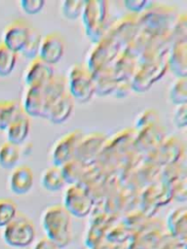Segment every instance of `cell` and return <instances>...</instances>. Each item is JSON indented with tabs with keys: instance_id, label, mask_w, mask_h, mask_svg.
Instances as JSON below:
<instances>
[{
	"instance_id": "13",
	"label": "cell",
	"mask_w": 187,
	"mask_h": 249,
	"mask_svg": "<svg viewBox=\"0 0 187 249\" xmlns=\"http://www.w3.org/2000/svg\"><path fill=\"white\" fill-rule=\"evenodd\" d=\"M107 137L99 131H93L83 135L75 152L74 158L87 166L93 164L98 158Z\"/></svg>"
},
{
	"instance_id": "31",
	"label": "cell",
	"mask_w": 187,
	"mask_h": 249,
	"mask_svg": "<svg viewBox=\"0 0 187 249\" xmlns=\"http://www.w3.org/2000/svg\"><path fill=\"white\" fill-rule=\"evenodd\" d=\"M17 62V53L11 51L0 42V77L9 76Z\"/></svg>"
},
{
	"instance_id": "4",
	"label": "cell",
	"mask_w": 187,
	"mask_h": 249,
	"mask_svg": "<svg viewBox=\"0 0 187 249\" xmlns=\"http://www.w3.org/2000/svg\"><path fill=\"white\" fill-rule=\"evenodd\" d=\"M66 86L73 100L79 103L89 102L95 93L93 76L89 69L81 63H75L69 68Z\"/></svg>"
},
{
	"instance_id": "5",
	"label": "cell",
	"mask_w": 187,
	"mask_h": 249,
	"mask_svg": "<svg viewBox=\"0 0 187 249\" xmlns=\"http://www.w3.org/2000/svg\"><path fill=\"white\" fill-rule=\"evenodd\" d=\"M35 226L27 216L18 213L3 230V240L13 248H26L35 239Z\"/></svg>"
},
{
	"instance_id": "35",
	"label": "cell",
	"mask_w": 187,
	"mask_h": 249,
	"mask_svg": "<svg viewBox=\"0 0 187 249\" xmlns=\"http://www.w3.org/2000/svg\"><path fill=\"white\" fill-rule=\"evenodd\" d=\"M159 113L153 108H147L143 110L135 119V131H138L146 126L159 124Z\"/></svg>"
},
{
	"instance_id": "15",
	"label": "cell",
	"mask_w": 187,
	"mask_h": 249,
	"mask_svg": "<svg viewBox=\"0 0 187 249\" xmlns=\"http://www.w3.org/2000/svg\"><path fill=\"white\" fill-rule=\"evenodd\" d=\"M166 138V128L161 124H155L136 131L133 146L138 152L150 153Z\"/></svg>"
},
{
	"instance_id": "20",
	"label": "cell",
	"mask_w": 187,
	"mask_h": 249,
	"mask_svg": "<svg viewBox=\"0 0 187 249\" xmlns=\"http://www.w3.org/2000/svg\"><path fill=\"white\" fill-rule=\"evenodd\" d=\"M34 184V174L32 169L25 165L20 164L14 167L9 176V188L12 193L16 195L27 194Z\"/></svg>"
},
{
	"instance_id": "7",
	"label": "cell",
	"mask_w": 187,
	"mask_h": 249,
	"mask_svg": "<svg viewBox=\"0 0 187 249\" xmlns=\"http://www.w3.org/2000/svg\"><path fill=\"white\" fill-rule=\"evenodd\" d=\"M167 58L138 64L131 79L130 80L131 89L138 93L148 90L154 83L159 81L168 71Z\"/></svg>"
},
{
	"instance_id": "22",
	"label": "cell",
	"mask_w": 187,
	"mask_h": 249,
	"mask_svg": "<svg viewBox=\"0 0 187 249\" xmlns=\"http://www.w3.org/2000/svg\"><path fill=\"white\" fill-rule=\"evenodd\" d=\"M168 233L186 244L187 240V208L180 206L172 211L167 217Z\"/></svg>"
},
{
	"instance_id": "36",
	"label": "cell",
	"mask_w": 187,
	"mask_h": 249,
	"mask_svg": "<svg viewBox=\"0 0 187 249\" xmlns=\"http://www.w3.org/2000/svg\"><path fill=\"white\" fill-rule=\"evenodd\" d=\"M154 249H186V244L177 240L169 233L165 232Z\"/></svg>"
},
{
	"instance_id": "33",
	"label": "cell",
	"mask_w": 187,
	"mask_h": 249,
	"mask_svg": "<svg viewBox=\"0 0 187 249\" xmlns=\"http://www.w3.org/2000/svg\"><path fill=\"white\" fill-rule=\"evenodd\" d=\"M18 214L16 202L8 197L0 198V228L6 227Z\"/></svg>"
},
{
	"instance_id": "40",
	"label": "cell",
	"mask_w": 187,
	"mask_h": 249,
	"mask_svg": "<svg viewBox=\"0 0 187 249\" xmlns=\"http://www.w3.org/2000/svg\"><path fill=\"white\" fill-rule=\"evenodd\" d=\"M131 83L130 81H123V82H119L113 91V95L115 97H118V98H122V97H125L129 94L130 90H131Z\"/></svg>"
},
{
	"instance_id": "32",
	"label": "cell",
	"mask_w": 187,
	"mask_h": 249,
	"mask_svg": "<svg viewBox=\"0 0 187 249\" xmlns=\"http://www.w3.org/2000/svg\"><path fill=\"white\" fill-rule=\"evenodd\" d=\"M41 40H42V36L39 33V31L36 28L31 27L28 39L19 53L23 56H25L26 58H29L31 60L38 57Z\"/></svg>"
},
{
	"instance_id": "37",
	"label": "cell",
	"mask_w": 187,
	"mask_h": 249,
	"mask_svg": "<svg viewBox=\"0 0 187 249\" xmlns=\"http://www.w3.org/2000/svg\"><path fill=\"white\" fill-rule=\"evenodd\" d=\"M44 0H20L19 6L21 10L28 15L38 14L44 7Z\"/></svg>"
},
{
	"instance_id": "24",
	"label": "cell",
	"mask_w": 187,
	"mask_h": 249,
	"mask_svg": "<svg viewBox=\"0 0 187 249\" xmlns=\"http://www.w3.org/2000/svg\"><path fill=\"white\" fill-rule=\"evenodd\" d=\"M30 129L29 117L22 111L19 117L7 127V141L19 146L26 139Z\"/></svg>"
},
{
	"instance_id": "38",
	"label": "cell",
	"mask_w": 187,
	"mask_h": 249,
	"mask_svg": "<svg viewBox=\"0 0 187 249\" xmlns=\"http://www.w3.org/2000/svg\"><path fill=\"white\" fill-rule=\"evenodd\" d=\"M173 123L176 127L184 128L187 124V105H177L173 111Z\"/></svg>"
},
{
	"instance_id": "1",
	"label": "cell",
	"mask_w": 187,
	"mask_h": 249,
	"mask_svg": "<svg viewBox=\"0 0 187 249\" xmlns=\"http://www.w3.org/2000/svg\"><path fill=\"white\" fill-rule=\"evenodd\" d=\"M41 226L46 237L59 249L65 248L72 240L71 215L62 204H53L45 208L41 215Z\"/></svg>"
},
{
	"instance_id": "12",
	"label": "cell",
	"mask_w": 187,
	"mask_h": 249,
	"mask_svg": "<svg viewBox=\"0 0 187 249\" xmlns=\"http://www.w3.org/2000/svg\"><path fill=\"white\" fill-rule=\"evenodd\" d=\"M83 136L80 129H73L60 136L54 144L51 151L53 165L61 166L68 160L74 159L77 146Z\"/></svg>"
},
{
	"instance_id": "28",
	"label": "cell",
	"mask_w": 187,
	"mask_h": 249,
	"mask_svg": "<svg viewBox=\"0 0 187 249\" xmlns=\"http://www.w3.org/2000/svg\"><path fill=\"white\" fill-rule=\"evenodd\" d=\"M22 111L15 100H0V130H6Z\"/></svg>"
},
{
	"instance_id": "19",
	"label": "cell",
	"mask_w": 187,
	"mask_h": 249,
	"mask_svg": "<svg viewBox=\"0 0 187 249\" xmlns=\"http://www.w3.org/2000/svg\"><path fill=\"white\" fill-rule=\"evenodd\" d=\"M47 108L46 97L40 87H27L23 95L22 110L28 117L44 118Z\"/></svg>"
},
{
	"instance_id": "27",
	"label": "cell",
	"mask_w": 187,
	"mask_h": 249,
	"mask_svg": "<svg viewBox=\"0 0 187 249\" xmlns=\"http://www.w3.org/2000/svg\"><path fill=\"white\" fill-rule=\"evenodd\" d=\"M88 166L81 162L80 160H76L75 158L65 162L63 165L60 166L62 176L65 180V183L69 185L79 184L81 183Z\"/></svg>"
},
{
	"instance_id": "18",
	"label": "cell",
	"mask_w": 187,
	"mask_h": 249,
	"mask_svg": "<svg viewBox=\"0 0 187 249\" xmlns=\"http://www.w3.org/2000/svg\"><path fill=\"white\" fill-rule=\"evenodd\" d=\"M168 69L177 78L186 77L187 75V41L178 40L173 42L168 57Z\"/></svg>"
},
{
	"instance_id": "10",
	"label": "cell",
	"mask_w": 187,
	"mask_h": 249,
	"mask_svg": "<svg viewBox=\"0 0 187 249\" xmlns=\"http://www.w3.org/2000/svg\"><path fill=\"white\" fill-rule=\"evenodd\" d=\"M184 156V145L176 136H168L153 151L147 154L146 160L161 167L178 161Z\"/></svg>"
},
{
	"instance_id": "8",
	"label": "cell",
	"mask_w": 187,
	"mask_h": 249,
	"mask_svg": "<svg viewBox=\"0 0 187 249\" xmlns=\"http://www.w3.org/2000/svg\"><path fill=\"white\" fill-rule=\"evenodd\" d=\"M173 199L172 187L167 183L154 182L142 192L140 196L139 210L148 218H152L159 207L168 204Z\"/></svg>"
},
{
	"instance_id": "3",
	"label": "cell",
	"mask_w": 187,
	"mask_h": 249,
	"mask_svg": "<svg viewBox=\"0 0 187 249\" xmlns=\"http://www.w3.org/2000/svg\"><path fill=\"white\" fill-rule=\"evenodd\" d=\"M107 5L105 0H90L85 3L81 17L85 32L93 43H97L105 33Z\"/></svg>"
},
{
	"instance_id": "30",
	"label": "cell",
	"mask_w": 187,
	"mask_h": 249,
	"mask_svg": "<svg viewBox=\"0 0 187 249\" xmlns=\"http://www.w3.org/2000/svg\"><path fill=\"white\" fill-rule=\"evenodd\" d=\"M168 97L174 105H183L187 103V79L186 77L177 78L171 85Z\"/></svg>"
},
{
	"instance_id": "17",
	"label": "cell",
	"mask_w": 187,
	"mask_h": 249,
	"mask_svg": "<svg viewBox=\"0 0 187 249\" xmlns=\"http://www.w3.org/2000/svg\"><path fill=\"white\" fill-rule=\"evenodd\" d=\"M54 76L55 71L53 66L36 57L27 65L23 79L27 87H40L45 85Z\"/></svg>"
},
{
	"instance_id": "11",
	"label": "cell",
	"mask_w": 187,
	"mask_h": 249,
	"mask_svg": "<svg viewBox=\"0 0 187 249\" xmlns=\"http://www.w3.org/2000/svg\"><path fill=\"white\" fill-rule=\"evenodd\" d=\"M164 233L162 221L150 218L139 231L132 234L127 249H154Z\"/></svg>"
},
{
	"instance_id": "26",
	"label": "cell",
	"mask_w": 187,
	"mask_h": 249,
	"mask_svg": "<svg viewBox=\"0 0 187 249\" xmlns=\"http://www.w3.org/2000/svg\"><path fill=\"white\" fill-rule=\"evenodd\" d=\"M41 186L49 192H57L65 185V180L62 176L59 166L52 165L45 168L40 178Z\"/></svg>"
},
{
	"instance_id": "14",
	"label": "cell",
	"mask_w": 187,
	"mask_h": 249,
	"mask_svg": "<svg viewBox=\"0 0 187 249\" xmlns=\"http://www.w3.org/2000/svg\"><path fill=\"white\" fill-rule=\"evenodd\" d=\"M31 25L22 18H18L11 21L3 30L2 44L15 53H19L25 45Z\"/></svg>"
},
{
	"instance_id": "34",
	"label": "cell",
	"mask_w": 187,
	"mask_h": 249,
	"mask_svg": "<svg viewBox=\"0 0 187 249\" xmlns=\"http://www.w3.org/2000/svg\"><path fill=\"white\" fill-rule=\"evenodd\" d=\"M86 1L84 0H65L61 2V13L68 19L78 18L83 12Z\"/></svg>"
},
{
	"instance_id": "41",
	"label": "cell",
	"mask_w": 187,
	"mask_h": 249,
	"mask_svg": "<svg viewBox=\"0 0 187 249\" xmlns=\"http://www.w3.org/2000/svg\"><path fill=\"white\" fill-rule=\"evenodd\" d=\"M32 249H59L52 240H50L48 237H42L39 240H37Z\"/></svg>"
},
{
	"instance_id": "23",
	"label": "cell",
	"mask_w": 187,
	"mask_h": 249,
	"mask_svg": "<svg viewBox=\"0 0 187 249\" xmlns=\"http://www.w3.org/2000/svg\"><path fill=\"white\" fill-rule=\"evenodd\" d=\"M74 109V100L68 91L64 92L49 109L46 118L55 124L64 123L69 119Z\"/></svg>"
},
{
	"instance_id": "21",
	"label": "cell",
	"mask_w": 187,
	"mask_h": 249,
	"mask_svg": "<svg viewBox=\"0 0 187 249\" xmlns=\"http://www.w3.org/2000/svg\"><path fill=\"white\" fill-rule=\"evenodd\" d=\"M137 66V58L125 49L110 64L113 77L117 83L130 81Z\"/></svg>"
},
{
	"instance_id": "6",
	"label": "cell",
	"mask_w": 187,
	"mask_h": 249,
	"mask_svg": "<svg viewBox=\"0 0 187 249\" xmlns=\"http://www.w3.org/2000/svg\"><path fill=\"white\" fill-rule=\"evenodd\" d=\"M124 47L114 38L104 33L103 37L95 43L88 56V69L92 75L109 66L120 54Z\"/></svg>"
},
{
	"instance_id": "2",
	"label": "cell",
	"mask_w": 187,
	"mask_h": 249,
	"mask_svg": "<svg viewBox=\"0 0 187 249\" xmlns=\"http://www.w3.org/2000/svg\"><path fill=\"white\" fill-rule=\"evenodd\" d=\"M176 18V12L173 7L150 2L137 18L138 29L151 34L168 31L172 27Z\"/></svg>"
},
{
	"instance_id": "29",
	"label": "cell",
	"mask_w": 187,
	"mask_h": 249,
	"mask_svg": "<svg viewBox=\"0 0 187 249\" xmlns=\"http://www.w3.org/2000/svg\"><path fill=\"white\" fill-rule=\"evenodd\" d=\"M19 158V146L8 141L0 145V167L4 169H13L17 166Z\"/></svg>"
},
{
	"instance_id": "25",
	"label": "cell",
	"mask_w": 187,
	"mask_h": 249,
	"mask_svg": "<svg viewBox=\"0 0 187 249\" xmlns=\"http://www.w3.org/2000/svg\"><path fill=\"white\" fill-rule=\"evenodd\" d=\"M92 76L94 82L96 94L103 96V95H108L113 93L118 83L113 77L110 65Z\"/></svg>"
},
{
	"instance_id": "42",
	"label": "cell",
	"mask_w": 187,
	"mask_h": 249,
	"mask_svg": "<svg viewBox=\"0 0 187 249\" xmlns=\"http://www.w3.org/2000/svg\"><path fill=\"white\" fill-rule=\"evenodd\" d=\"M87 249H88V248H87Z\"/></svg>"
},
{
	"instance_id": "9",
	"label": "cell",
	"mask_w": 187,
	"mask_h": 249,
	"mask_svg": "<svg viewBox=\"0 0 187 249\" xmlns=\"http://www.w3.org/2000/svg\"><path fill=\"white\" fill-rule=\"evenodd\" d=\"M62 205L71 216L84 218L93 211L94 198L82 184L69 185L64 192Z\"/></svg>"
},
{
	"instance_id": "16",
	"label": "cell",
	"mask_w": 187,
	"mask_h": 249,
	"mask_svg": "<svg viewBox=\"0 0 187 249\" xmlns=\"http://www.w3.org/2000/svg\"><path fill=\"white\" fill-rule=\"evenodd\" d=\"M65 50L63 37L58 32H52L42 37L38 57L48 64H56L62 57Z\"/></svg>"
},
{
	"instance_id": "39",
	"label": "cell",
	"mask_w": 187,
	"mask_h": 249,
	"mask_svg": "<svg viewBox=\"0 0 187 249\" xmlns=\"http://www.w3.org/2000/svg\"><path fill=\"white\" fill-rule=\"evenodd\" d=\"M150 4V1L146 0H126L124 1V5L131 12L138 13L142 10H144L148 5Z\"/></svg>"
}]
</instances>
